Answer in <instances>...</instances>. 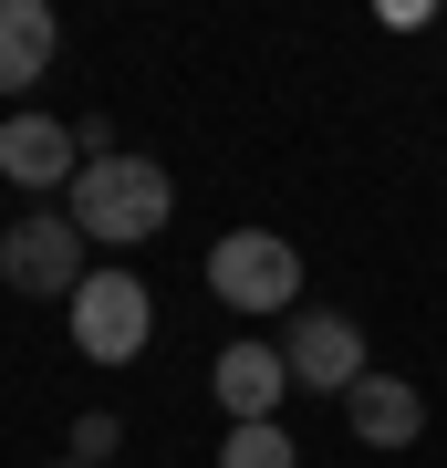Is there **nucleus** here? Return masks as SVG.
<instances>
[{"label": "nucleus", "mask_w": 447, "mask_h": 468, "mask_svg": "<svg viewBox=\"0 0 447 468\" xmlns=\"http://www.w3.org/2000/svg\"><path fill=\"white\" fill-rule=\"evenodd\" d=\"M166 167L156 156H104V167H83L73 177V229L94 239V250H135V239H156L166 229Z\"/></svg>", "instance_id": "nucleus-1"}, {"label": "nucleus", "mask_w": 447, "mask_h": 468, "mask_svg": "<svg viewBox=\"0 0 447 468\" xmlns=\"http://www.w3.org/2000/svg\"><path fill=\"white\" fill-rule=\"evenodd\" d=\"M282 385H292L282 344H229V354H218V406H229V427L282 417Z\"/></svg>", "instance_id": "nucleus-7"}, {"label": "nucleus", "mask_w": 447, "mask_h": 468, "mask_svg": "<svg viewBox=\"0 0 447 468\" xmlns=\"http://www.w3.org/2000/svg\"><path fill=\"white\" fill-rule=\"evenodd\" d=\"M208 292L229 313H302V250L282 229H229L208 250Z\"/></svg>", "instance_id": "nucleus-2"}, {"label": "nucleus", "mask_w": 447, "mask_h": 468, "mask_svg": "<svg viewBox=\"0 0 447 468\" xmlns=\"http://www.w3.org/2000/svg\"><path fill=\"white\" fill-rule=\"evenodd\" d=\"M146 323H156V302L135 271H94V282L73 292V344L94 354V365H135L146 354Z\"/></svg>", "instance_id": "nucleus-4"}, {"label": "nucleus", "mask_w": 447, "mask_h": 468, "mask_svg": "<svg viewBox=\"0 0 447 468\" xmlns=\"http://www.w3.org/2000/svg\"><path fill=\"white\" fill-rule=\"evenodd\" d=\"M83 250H94V239L73 229V208H32V218H11V229H0V282L32 292V302H52V292L73 302L83 282H94Z\"/></svg>", "instance_id": "nucleus-3"}, {"label": "nucleus", "mask_w": 447, "mask_h": 468, "mask_svg": "<svg viewBox=\"0 0 447 468\" xmlns=\"http://www.w3.org/2000/svg\"><path fill=\"white\" fill-rule=\"evenodd\" d=\"M344 417H354V437L365 448H416V427H427V396H416L406 375H365L344 396Z\"/></svg>", "instance_id": "nucleus-8"}, {"label": "nucleus", "mask_w": 447, "mask_h": 468, "mask_svg": "<svg viewBox=\"0 0 447 468\" xmlns=\"http://www.w3.org/2000/svg\"><path fill=\"white\" fill-rule=\"evenodd\" d=\"M218 468H302V448H292L282 417H261V427H229V437H218Z\"/></svg>", "instance_id": "nucleus-10"}, {"label": "nucleus", "mask_w": 447, "mask_h": 468, "mask_svg": "<svg viewBox=\"0 0 447 468\" xmlns=\"http://www.w3.org/2000/svg\"><path fill=\"white\" fill-rule=\"evenodd\" d=\"M52 11L42 0H0V94H32L42 73H52Z\"/></svg>", "instance_id": "nucleus-9"}, {"label": "nucleus", "mask_w": 447, "mask_h": 468, "mask_svg": "<svg viewBox=\"0 0 447 468\" xmlns=\"http://www.w3.org/2000/svg\"><path fill=\"white\" fill-rule=\"evenodd\" d=\"M282 365H292V385L354 396V385H365V334H354L344 313H323V302H302V313H292V334H282Z\"/></svg>", "instance_id": "nucleus-5"}, {"label": "nucleus", "mask_w": 447, "mask_h": 468, "mask_svg": "<svg viewBox=\"0 0 447 468\" xmlns=\"http://www.w3.org/2000/svg\"><path fill=\"white\" fill-rule=\"evenodd\" d=\"M73 125H52V115H11V125H0V177H11V187H32V198H42V187H73L83 167H73Z\"/></svg>", "instance_id": "nucleus-6"}, {"label": "nucleus", "mask_w": 447, "mask_h": 468, "mask_svg": "<svg viewBox=\"0 0 447 468\" xmlns=\"http://www.w3.org/2000/svg\"><path fill=\"white\" fill-rule=\"evenodd\" d=\"M115 458V417H73V468H104Z\"/></svg>", "instance_id": "nucleus-11"}, {"label": "nucleus", "mask_w": 447, "mask_h": 468, "mask_svg": "<svg viewBox=\"0 0 447 468\" xmlns=\"http://www.w3.org/2000/svg\"><path fill=\"white\" fill-rule=\"evenodd\" d=\"M52 468H73V458H52Z\"/></svg>", "instance_id": "nucleus-12"}]
</instances>
